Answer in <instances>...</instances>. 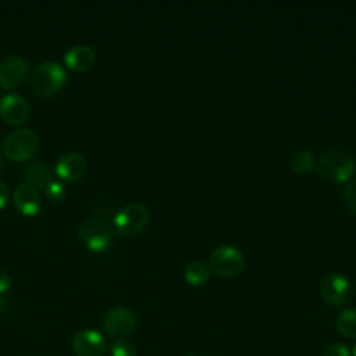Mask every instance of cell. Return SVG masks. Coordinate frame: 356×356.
I'll use <instances>...</instances> for the list:
<instances>
[{"label": "cell", "instance_id": "4fadbf2b", "mask_svg": "<svg viewBox=\"0 0 356 356\" xmlns=\"http://www.w3.org/2000/svg\"><path fill=\"white\" fill-rule=\"evenodd\" d=\"M13 199L18 210L26 216H35L40 209V196L38 189L29 182L17 185L13 193Z\"/></svg>", "mask_w": 356, "mask_h": 356}, {"label": "cell", "instance_id": "8fae6325", "mask_svg": "<svg viewBox=\"0 0 356 356\" xmlns=\"http://www.w3.org/2000/svg\"><path fill=\"white\" fill-rule=\"evenodd\" d=\"M0 115L8 124L18 125L29 117V106L21 95L7 93L0 99Z\"/></svg>", "mask_w": 356, "mask_h": 356}, {"label": "cell", "instance_id": "44dd1931", "mask_svg": "<svg viewBox=\"0 0 356 356\" xmlns=\"http://www.w3.org/2000/svg\"><path fill=\"white\" fill-rule=\"evenodd\" d=\"M44 193L53 202H58L65 196V191H64L63 184L58 182V181H54V179L44 188Z\"/></svg>", "mask_w": 356, "mask_h": 356}, {"label": "cell", "instance_id": "7a4b0ae2", "mask_svg": "<svg viewBox=\"0 0 356 356\" xmlns=\"http://www.w3.org/2000/svg\"><path fill=\"white\" fill-rule=\"evenodd\" d=\"M67 82L65 70L56 61L39 63L31 74V88L38 96H51Z\"/></svg>", "mask_w": 356, "mask_h": 356}, {"label": "cell", "instance_id": "7c38bea8", "mask_svg": "<svg viewBox=\"0 0 356 356\" xmlns=\"http://www.w3.org/2000/svg\"><path fill=\"white\" fill-rule=\"evenodd\" d=\"M86 171V160L78 152L61 154L56 163V172L64 181H78Z\"/></svg>", "mask_w": 356, "mask_h": 356}, {"label": "cell", "instance_id": "277c9868", "mask_svg": "<svg viewBox=\"0 0 356 356\" xmlns=\"http://www.w3.org/2000/svg\"><path fill=\"white\" fill-rule=\"evenodd\" d=\"M149 220V210L143 203L132 202L122 206L115 217L114 225L121 235H135L145 228Z\"/></svg>", "mask_w": 356, "mask_h": 356}, {"label": "cell", "instance_id": "5bb4252c", "mask_svg": "<svg viewBox=\"0 0 356 356\" xmlns=\"http://www.w3.org/2000/svg\"><path fill=\"white\" fill-rule=\"evenodd\" d=\"M95 58H96V56H95L93 49L90 46L82 44V43L71 46L64 54L65 64L74 71L89 70L93 65Z\"/></svg>", "mask_w": 356, "mask_h": 356}, {"label": "cell", "instance_id": "8992f818", "mask_svg": "<svg viewBox=\"0 0 356 356\" xmlns=\"http://www.w3.org/2000/svg\"><path fill=\"white\" fill-rule=\"evenodd\" d=\"M78 236L90 250L99 252L108 248L113 241L110 225L99 218H88L78 227Z\"/></svg>", "mask_w": 356, "mask_h": 356}, {"label": "cell", "instance_id": "ac0fdd59", "mask_svg": "<svg viewBox=\"0 0 356 356\" xmlns=\"http://www.w3.org/2000/svg\"><path fill=\"white\" fill-rule=\"evenodd\" d=\"M338 331L346 338H356V309H345L337 318Z\"/></svg>", "mask_w": 356, "mask_h": 356}, {"label": "cell", "instance_id": "52a82bcc", "mask_svg": "<svg viewBox=\"0 0 356 356\" xmlns=\"http://www.w3.org/2000/svg\"><path fill=\"white\" fill-rule=\"evenodd\" d=\"M353 286L349 278L341 273H330L321 278L320 293L323 299L334 306H342L352 298Z\"/></svg>", "mask_w": 356, "mask_h": 356}, {"label": "cell", "instance_id": "3957f363", "mask_svg": "<svg viewBox=\"0 0 356 356\" xmlns=\"http://www.w3.org/2000/svg\"><path fill=\"white\" fill-rule=\"evenodd\" d=\"M39 146V136L29 128H19L6 135L3 140V153L11 160L22 161L31 159Z\"/></svg>", "mask_w": 356, "mask_h": 356}, {"label": "cell", "instance_id": "4316f807", "mask_svg": "<svg viewBox=\"0 0 356 356\" xmlns=\"http://www.w3.org/2000/svg\"><path fill=\"white\" fill-rule=\"evenodd\" d=\"M1 168H3V160H1V157H0V171H1Z\"/></svg>", "mask_w": 356, "mask_h": 356}, {"label": "cell", "instance_id": "e0dca14e", "mask_svg": "<svg viewBox=\"0 0 356 356\" xmlns=\"http://www.w3.org/2000/svg\"><path fill=\"white\" fill-rule=\"evenodd\" d=\"M291 167L295 172H299V174H306L309 171H312L314 168V164H316V159L314 156L312 154L310 150H306V149H300V150H296L291 154Z\"/></svg>", "mask_w": 356, "mask_h": 356}, {"label": "cell", "instance_id": "2e32d148", "mask_svg": "<svg viewBox=\"0 0 356 356\" xmlns=\"http://www.w3.org/2000/svg\"><path fill=\"white\" fill-rule=\"evenodd\" d=\"M210 266H207L204 261L195 260L186 264L184 270V277L191 285H203L210 278Z\"/></svg>", "mask_w": 356, "mask_h": 356}, {"label": "cell", "instance_id": "ba28073f", "mask_svg": "<svg viewBox=\"0 0 356 356\" xmlns=\"http://www.w3.org/2000/svg\"><path fill=\"white\" fill-rule=\"evenodd\" d=\"M136 327V316L128 307H114L103 318L104 331L117 339L131 334Z\"/></svg>", "mask_w": 356, "mask_h": 356}, {"label": "cell", "instance_id": "6da1fadb", "mask_svg": "<svg viewBox=\"0 0 356 356\" xmlns=\"http://www.w3.org/2000/svg\"><path fill=\"white\" fill-rule=\"evenodd\" d=\"M353 171V154L343 145H332L327 147L317 160V174L324 181L343 182L350 178Z\"/></svg>", "mask_w": 356, "mask_h": 356}, {"label": "cell", "instance_id": "ffe728a7", "mask_svg": "<svg viewBox=\"0 0 356 356\" xmlns=\"http://www.w3.org/2000/svg\"><path fill=\"white\" fill-rule=\"evenodd\" d=\"M342 197H343L346 207L350 211L356 213V178L346 184V186L343 188V192H342Z\"/></svg>", "mask_w": 356, "mask_h": 356}, {"label": "cell", "instance_id": "603a6c76", "mask_svg": "<svg viewBox=\"0 0 356 356\" xmlns=\"http://www.w3.org/2000/svg\"><path fill=\"white\" fill-rule=\"evenodd\" d=\"M10 285H11V277L6 271L0 270V295L4 293L10 288Z\"/></svg>", "mask_w": 356, "mask_h": 356}, {"label": "cell", "instance_id": "9a60e30c", "mask_svg": "<svg viewBox=\"0 0 356 356\" xmlns=\"http://www.w3.org/2000/svg\"><path fill=\"white\" fill-rule=\"evenodd\" d=\"M25 177L28 178L29 184H32L35 188H40L44 191V188L53 181L51 171L49 167L40 161H32L25 168Z\"/></svg>", "mask_w": 356, "mask_h": 356}, {"label": "cell", "instance_id": "30bf717a", "mask_svg": "<svg viewBox=\"0 0 356 356\" xmlns=\"http://www.w3.org/2000/svg\"><path fill=\"white\" fill-rule=\"evenodd\" d=\"M106 349L103 335L95 330H81L72 337V350L76 356H103Z\"/></svg>", "mask_w": 356, "mask_h": 356}, {"label": "cell", "instance_id": "5b68a950", "mask_svg": "<svg viewBox=\"0 0 356 356\" xmlns=\"http://www.w3.org/2000/svg\"><path fill=\"white\" fill-rule=\"evenodd\" d=\"M245 266L243 254L232 245H220L210 253V268L221 277H234Z\"/></svg>", "mask_w": 356, "mask_h": 356}, {"label": "cell", "instance_id": "7402d4cb", "mask_svg": "<svg viewBox=\"0 0 356 356\" xmlns=\"http://www.w3.org/2000/svg\"><path fill=\"white\" fill-rule=\"evenodd\" d=\"M323 356H350V350L343 343H331Z\"/></svg>", "mask_w": 356, "mask_h": 356}, {"label": "cell", "instance_id": "cb8c5ba5", "mask_svg": "<svg viewBox=\"0 0 356 356\" xmlns=\"http://www.w3.org/2000/svg\"><path fill=\"white\" fill-rule=\"evenodd\" d=\"M8 200V188L7 185L0 179V209H3L6 206Z\"/></svg>", "mask_w": 356, "mask_h": 356}, {"label": "cell", "instance_id": "484cf974", "mask_svg": "<svg viewBox=\"0 0 356 356\" xmlns=\"http://www.w3.org/2000/svg\"><path fill=\"white\" fill-rule=\"evenodd\" d=\"M352 355H353V356H356V343L353 345V349H352Z\"/></svg>", "mask_w": 356, "mask_h": 356}, {"label": "cell", "instance_id": "d4e9b609", "mask_svg": "<svg viewBox=\"0 0 356 356\" xmlns=\"http://www.w3.org/2000/svg\"><path fill=\"white\" fill-rule=\"evenodd\" d=\"M6 307H7V302L3 296H0V314H3L6 312Z\"/></svg>", "mask_w": 356, "mask_h": 356}, {"label": "cell", "instance_id": "9c48e42d", "mask_svg": "<svg viewBox=\"0 0 356 356\" xmlns=\"http://www.w3.org/2000/svg\"><path fill=\"white\" fill-rule=\"evenodd\" d=\"M29 65L26 60L18 54L6 56L0 61V85L13 89L24 82L28 75Z\"/></svg>", "mask_w": 356, "mask_h": 356}, {"label": "cell", "instance_id": "d6986e66", "mask_svg": "<svg viewBox=\"0 0 356 356\" xmlns=\"http://www.w3.org/2000/svg\"><path fill=\"white\" fill-rule=\"evenodd\" d=\"M136 346L127 338L115 339L111 345V356H135Z\"/></svg>", "mask_w": 356, "mask_h": 356}]
</instances>
